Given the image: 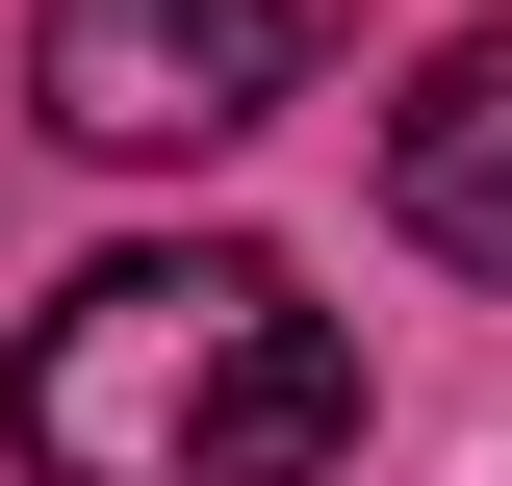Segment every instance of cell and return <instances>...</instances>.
Here are the masks:
<instances>
[{
	"label": "cell",
	"instance_id": "6da1fadb",
	"mask_svg": "<svg viewBox=\"0 0 512 486\" xmlns=\"http://www.w3.org/2000/svg\"><path fill=\"white\" fill-rule=\"evenodd\" d=\"M0 410H26V486H308V461H359V333L282 256L154 231V256L26 307Z\"/></svg>",
	"mask_w": 512,
	"mask_h": 486
},
{
	"label": "cell",
	"instance_id": "7a4b0ae2",
	"mask_svg": "<svg viewBox=\"0 0 512 486\" xmlns=\"http://www.w3.org/2000/svg\"><path fill=\"white\" fill-rule=\"evenodd\" d=\"M308 77V0H26V103L77 154H231Z\"/></svg>",
	"mask_w": 512,
	"mask_h": 486
},
{
	"label": "cell",
	"instance_id": "3957f363",
	"mask_svg": "<svg viewBox=\"0 0 512 486\" xmlns=\"http://www.w3.org/2000/svg\"><path fill=\"white\" fill-rule=\"evenodd\" d=\"M384 205H410V256L512 282V26H461V52L384 103Z\"/></svg>",
	"mask_w": 512,
	"mask_h": 486
}]
</instances>
